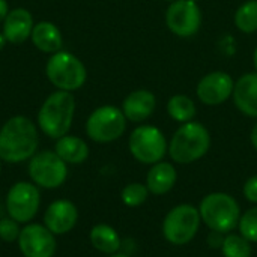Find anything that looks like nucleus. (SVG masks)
Segmentation results:
<instances>
[{"label": "nucleus", "mask_w": 257, "mask_h": 257, "mask_svg": "<svg viewBox=\"0 0 257 257\" xmlns=\"http://www.w3.org/2000/svg\"><path fill=\"white\" fill-rule=\"evenodd\" d=\"M167 29L179 38L194 36L202 26V11L194 0H175L166 11Z\"/></svg>", "instance_id": "nucleus-11"}, {"label": "nucleus", "mask_w": 257, "mask_h": 257, "mask_svg": "<svg viewBox=\"0 0 257 257\" xmlns=\"http://www.w3.org/2000/svg\"><path fill=\"white\" fill-rule=\"evenodd\" d=\"M17 242L24 257H54L57 251L56 235L39 223L24 224Z\"/></svg>", "instance_id": "nucleus-12"}, {"label": "nucleus", "mask_w": 257, "mask_h": 257, "mask_svg": "<svg viewBox=\"0 0 257 257\" xmlns=\"http://www.w3.org/2000/svg\"><path fill=\"white\" fill-rule=\"evenodd\" d=\"M20 232H21V227L18 221L12 220L11 217L0 220V239H3L5 242L18 241Z\"/></svg>", "instance_id": "nucleus-27"}, {"label": "nucleus", "mask_w": 257, "mask_h": 257, "mask_svg": "<svg viewBox=\"0 0 257 257\" xmlns=\"http://www.w3.org/2000/svg\"><path fill=\"white\" fill-rule=\"evenodd\" d=\"M54 152L66 163V164H81L89 157L87 143L77 136H63L57 139Z\"/></svg>", "instance_id": "nucleus-20"}, {"label": "nucleus", "mask_w": 257, "mask_h": 257, "mask_svg": "<svg viewBox=\"0 0 257 257\" xmlns=\"http://www.w3.org/2000/svg\"><path fill=\"white\" fill-rule=\"evenodd\" d=\"M75 113V99L71 92L57 90L51 93L39 108L38 125L50 139H60L68 134Z\"/></svg>", "instance_id": "nucleus-3"}, {"label": "nucleus", "mask_w": 257, "mask_h": 257, "mask_svg": "<svg viewBox=\"0 0 257 257\" xmlns=\"http://www.w3.org/2000/svg\"><path fill=\"white\" fill-rule=\"evenodd\" d=\"M126 117L122 108L102 105L90 113L86 120V134L96 143H111L123 136Z\"/></svg>", "instance_id": "nucleus-8"}, {"label": "nucleus", "mask_w": 257, "mask_h": 257, "mask_svg": "<svg viewBox=\"0 0 257 257\" xmlns=\"http://www.w3.org/2000/svg\"><path fill=\"white\" fill-rule=\"evenodd\" d=\"M194 2H199V0H194Z\"/></svg>", "instance_id": "nucleus-37"}, {"label": "nucleus", "mask_w": 257, "mask_h": 257, "mask_svg": "<svg viewBox=\"0 0 257 257\" xmlns=\"http://www.w3.org/2000/svg\"><path fill=\"white\" fill-rule=\"evenodd\" d=\"M89 239L95 250H98L99 253H104L107 256L119 253V250L122 247V239H120L119 233L116 232V229H113L111 226L104 224V223L95 224L90 229Z\"/></svg>", "instance_id": "nucleus-21"}, {"label": "nucleus", "mask_w": 257, "mask_h": 257, "mask_svg": "<svg viewBox=\"0 0 257 257\" xmlns=\"http://www.w3.org/2000/svg\"><path fill=\"white\" fill-rule=\"evenodd\" d=\"M27 172L35 185L56 190L68 178V164L54 151H42L29 160Z\"/></svg>", "instance_id": "nucleus-9"}, {"label": "nucleus", "mask_w": 257, "mask_h": 257, "mask_svg": "<svg viewBox=\"0 0 257 257\" xmlns=\"http://www.w3.org/2000/svg\"><path fill=\"white\" fill-rule=\"evenodd\" d=\"M235 81L224 71H214L200 78L196 95L205 105H220L232 98Z\"/></svg>", "instance_id": "nucleus-13"}, {"label": "nucleus", "mask_w": 257, "mask_h": 257, "mask_svg": "<svg viewBox=\"0 0 257 257\" xmlns=\"http://www.w3.org/2000/svg\"><path fill=\"white\" fill-rule=\"evenodd\" d=\"M221 253L223 257H251L253 248L251 242L247 241L242 235L230 232L224 236Z\"/></svg>", "instance_id": "nucleus-24"}, {"label": "nucleus", "mask_w": 257, "mask_h": 257, "mask_svg": "<svg viewBox=\"0 0 257 257\" xmlns=\"http://www.w3.org/2000/svg\"><path fill=\"white\" fill-rule=\"evenodd\" d=\"M235 26L242 33L257 32V0L244 2L235 12Z\"/></svg>", "instance_id": "nucleus-23"}, {"label": "nucleus", "mask_w": 257, "mask_h": 257, "mask_svg": "<svg viewBox=\"0 0 257 257\" xmlns=\"http://www.w3.org/2000/svg\"><path fill=\"white\" fill-rule=\"evenodd\" d=\"M77 221H78V209L71 200L66 199H59L51 202L44 214V224L56 236L71 232L75 227Z\"/></svg>", "instance_id": "nucleus-14"}, {"label": "nucleus", "mask_w": 257, "mask_h": 257, "mask_svg": "<svg viewBox=\"0 0 257 257\" xmlns=\"http://www.w3.org/2000/svg\"><path fill=\"white\" fill-rule=\"evenodd\" d=\"M211 148V134L208 128L196 120L181 123L173 133L167 154L176 164H193L202 160Z\"/></svg>", "instance_id": "nucleus-2"}, {"label": "nucleus", "mask_w": 257, "mask_h": 257, "mask_svg": "<svg viewBox=\"0 0 257 257\" xmlns=\"http://www.w3.org/2000/svg\"><path fill=\"white\" fill-rule=\"evenodd\" d=\"M178 181V172L172 163L160 161L151 166L146 175V187L151 194L164 196L173 190Z\"/></svg>", "instance_id": "nucleus-18"}, {"label": "nucleus", "mask_w": 257, "mask_h": 257, "mask_svg": "<svg viewBox=\"0 0 257 257\" xmlns=\"http://www.w3.org/2000/svg\"><path fill=\"white\" fill-rule=\"evenodd\" d=\"M157 108V98L151 90L139 89L131 92L122 102V111L126 120L140 123L149 119Z\"/></svg>", "instance_id": "nucleus-15"}, {"label": "nucleus", "mask_w": 257, "mask_h": 257, "mask_svg": "<svg viewBox=\"0 0 257 257\" xmlns=\"http://www.w3.org/2000/svg\"><path fill=\"white\" fill-rule=\"evenodd\" d=\"M38 130L26 116L8 119L0 130V160L18 164L30 160L38 149Z\"/></svg>", "instance_id": "nucleus-1"}, {"label": "nucleus", "mask_w": 257, "mask_h": 257, "mask_svg": "<svg viewBox=\"0 0 257 257\" xmlns=\"http://www.w3.org/2000/svg\"><path fill=\"white\" fill-rule=\"evenodd\" d=\"M45 72L53 86L66 92L80 89L86 83L87 77L83 62L68 51L54 53L47 62Z\"/></svg>", "instance_id": "nucleus-6"}, {"label": "nucleus", "mask_w": 257, "mask_h": 257, "mask_svg": "<svg viewBox=\"0 0 257 257\" xmlns=\"http://www.w3.org/2000/svg\"><path fill=\"white\" fill-rule=\"evenodd\" d=\"M9 14V6L6 0H0V23L5 21L6 15Z\"/></svg>", "instance_id": "nucleus-30"}, {"label": "nucleus", "mask_w": 257, "mask_h": 257, "mask_svg": "<svg viewBox=\"0 0 257 257\" xmlns=\"http://www.w3.org/2000/svg\"><path fill=\"white\" fill-rule=\"evenodd\" d=\"M0 161H2V160H0ZM0 172H2V164H0Z\"/></svg>", "instance_id": "nucleus-36"}, {"label": "nucleus", "mask_w": 257, "mask_h": 257, "mask_svg": "<svg viewBox=\"0 0 257 257\" xmlns=\"http://www.w3.org/2000/svg\"><path fill=\"white\" fill-rule=\"evenodd\" d=\"M242 194H244V197H245L248 202L256 203L257 205V175L250 176V178L245 181V184H244V187H242Z\"/></svg>", "instance_id": "nucleus-28"}, {"label": "nucleus", "mask_w": 257, "mask_h": 257, "mask_svg": "<svg viewBox=\"0 0 257 257\" xmlns=\"http://www.w3.org/2000/svg\"><path fill=\"white\" fill-rule=\"evenodd\" d=\"M33 17L27 9L17 8L12 9L3 21V36L8 42L20 44L30 38L33 30Z\"/></svg>", "instance_id": "nucleus-17"}, {"label": "nucleus", "mask_w": 257, "mask_h": 257, "mask_svg": "<svg viewBox=\"0 0 257 257\" xmlns=\"http://www.w3.org/2000/svg\"><path fill=\"white\" fill-rule=\"evenodd\" d=\"M167 113L173 120L179 123H187V122L194 120L197 114V107H196V102L190 96L178 93L169 98Z\"/></svg>", "instance_id": "nucleus-22"}, {"label": "nucleus", "mask_w": 257, "mask_h": 257, "mask_svg": "<svg viewBox=\"0 0 257 257\" xmlns=\"http://www.w3.org/2000/svg\"><path fill=\"white\" fill-rule=\"evenodd\" d=\"M128 148L134 160L142 164L152 166L163 161L167 154L169 143L160 128L154 125H140L131 133Z\"/></svg>", "instance_id": "nucleus-7"}, {"label": "nucleus", "mask_w": 257, "mask_h": 257, "mask_svg": "<svg viewBox=\"0 0 257 257\" xmlns=\"http://www.w3.org/2000/svg\"><path fill=\"white\" fill-rule=\"evenodd\" d=\"M148 197H149V190L146 184H140V182H131L125 185L120 193V199L123 205H126L128 208L142 206L148 200Z\"/></svg>", "instance_id": "nucleus-25"}, {"label": "nucleus", "mask_w": 257, "mask_h": 257, "mask_svg": "<svg viewBox=\"0 0 257 257\" xmlns=\"http://www.w3.org/2000/svg\"><path fill=\"white\" fill-rule=\"evenodd\" d=\"M232 98L242 114L257 119V72H247L235 81Z\"/></svg>", "instance_id": "nucleus-16"}, {"label": "nucleus", "mask_w": 257, "mask_h": 257, "mask_svg": "<svg viewBox=\"0 0 257 257\" xmlns=\"http://www.w3.org/2000/svg\"><path fill=\"white\" fill-rule=\"evenodd\" d=\"M32 42L42 53H57L62 48V33L59 27L50 21H41L35 24L32 30Z\"/></svg>", "instance_id": "nucleus-19"}, {"label": "nucleus", "mask_w": 257, "mask_h": 257, "mask_svg": "<svg viewBox=\"0 0 257 257\" xmlns=\"http://www.w3.org/2000/svg\"><path fill=\"white\" fill-rule=\"evenodd\" d=\"M224 236L223 233H218V232H212L209 233V236L206 238V242L211 248L214 250H221V245H223V241H224Z\"/></svg>", "instance_id": "nucleus-29"}, {"label": "nucleus", "mask_w": 257, "mask_h": 257, "mask_svg": "<svg viewBox=\"0 0 257 257\" xmlns=\"http://www.w3.org/2000/svg\"><path fill=\"white\" fill-rule=\"evenodd\" d=\"M164 2H169V3H172V2H175V0H164Z\"/></svg>", "instance_id": "nucleus-35"}, {"label": "nucleus", "mask_w": 257, "mask_h": 257, "mask_svg": "<svg viewBox=\"0 0 257 257\" xmlns=\"http://www.w3.org/2000/svg\"><path fill=\"white\" fill-rule=\"evenodd\" d=\"M238 229L239 235H242L247 241L257 242V205L241 214Z\"/></svg>", "instance_id": "nucleus-26"}, {"label": "nucleus", "mask_w": 257, "mask_h": 257, "mask_svg": "<svg viewBox=\"0 0 257 257\" xmlns=\"http://www.w3.org/2000/svg\"><path fill=\"white\" fill-rule=\"evenodd\" d=\"M108 257H130V256H126V254H122V253H116V254H111V256H108Z\"/></svg>", "instance_id": "nucleus-34"}, {"label": "nucleus", "mask_w": 257, "mask_h": 257, "mask_svg": "<svg viewBox=\"0 0 257 257\" xmlns=\"http://www.w3.org/2000/svg\"><path fill=\"white\" fill-rule=\"evenodd\" d=\"M6 42H8V41H6V38L3 36V33H0V50L5 47V44H6Z\"/></svg>", "instance_id": "nucleus-33"}, {"label": "nucleus", "mask_w": 257, "mask_h": 257, "mask_svg": "<svg viewBox=\"0 0 257 257\" xmlns=\"http://www.w3.org/2000/svg\"><path fill=\"white\" fill-rule=\"evenodd\" d=\"M250 142H251L253 148L257 151V122L254 123V126H253V130L250 133Z\"/></svg>", "instance_id": "nucleus-31"}, {"label": "nucleus", "mask_w": 257, "mask_h": 257, "mask_svg": "<svg viewBox=\"0 0 257 257\" xmlns=\"http://www.w3.org/2000/svg\"><path fill=\"white\" fill-rule=\"evenodd\" d=\"M202 224L199 208L182 203L172 208L163 221V235L172 245L181 247L194 239Z\"/></svg>", "instance_id": "nucleus-5"}, {"label": "nucleus", "mask_w": 257, "mask_h": 257, "mask_svg": "<svg viewBox=\"0 0 257 257\" xmlns=\"http://www.w3.org/2000/svg\"><path fill=\"white\" fill-rule=\"evenodd\" d=\"M253 65H254V69L257 72V47L254 48V53H253Z\"/></svg>", "instance_id": "nucleus-32"}, {"label": "nucleus", "mask_w": 257, "mask_h": 257, "mask_svg": "<svg viewBox=\"0 0 257 257\" xmlns=\"http://www.w3.org/2000/svg\"><path fill=\"white\" fill-rule=\"evenodd\" d=\"M5 205L8 217L18 221L20 224L30 223L36 217L41 206L39 187L26 181L14 184L6 194Z\"/></svg>", "instance_id": "nucleus-10"}, {"label": "nucleus", "mask_w": 257, "mask_h": 257, "mask_svg": "<svg viewBox=\"0 0 257 257\" xmlns=\"http://www.w3.org/2000/svg\"><path fill=\"white\" fill-rule=\"evenodd\" d=\"M199 212L202 223L209 230L223 235L233 232L241 218L239 203L227 193L206 194L199 205Z\"/></svg>", "instance_id": "nucleus-4"}]
</instances>
